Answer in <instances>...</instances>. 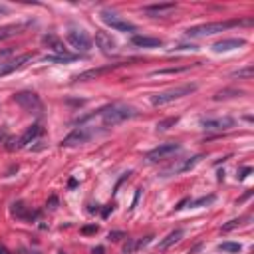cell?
<instances>
[{
    "instance_id": "1",
    "label": "cell",
    "mask_w": 254,
    "mask_h": 254,
    "mask_svg": "<svg viewBox=\"0 0 254 254\" xmlns=\"http://www.w3.org/2000/svg\"><path fill=\"white\" fill-rule=\"evenodd\" d=\"M99 115H101V121L105 127H113L117 123H123L125 119H131L137 115V109L131 107V105H125V103H111V105H105L99 109Z\"/></svg>"
},
{
    "instance_id": "2",
    "label": "cell",
    "mask_w": 254,
    "mask_h": 254,
    "mask_svg": "<svg viewBox=\"0 0 254 254\" xmlns=\"http://www.w3.org/2000/svg\"><path fill=\"white\" fill-rule=\"evenodd\" d=\"M240 24H252V20H226V22H208V24H200V26H192L185 32V36L189 38H202V36H212L218 32H224L228 28L240 26Z\"/></svg>"
},
{
    "instance_id": "3",
    "label": "cell",
    "mask_w": 254,
    "mask_h": 254,
    "mask_svg": "<svg viewBox=\"0 0 254 254\" xmlns=\"http://www.w3.org/2000/svg\"><path fill=\"white\" fill-rule=\"evenodd\" d=\"M196 89H198L196 83H183V85H177V87H171V89H165V91L153 95V97H151V103H153V105H165V103H171V101L181 99V97H185V95H190V93H194Z\"/></svg>"
},
{
    "instance_id": "4",
    "label": "cell",
    "mask_w": 254,
    "mask_h": 254,
    "mask_svg": "<svg viewBox=\"0 0 254 254\" xmlns=\"http://www.w3.org/2000/svg\"><path fill=\"white\" fill-rule=\"evenodd\" d=\"M14 101H16L24 111H28V113L40 115V113L44 111V103H42V99L38 97V93H34V91H20V93H16V95H14Z\"/></svg>"
},
{
    "instance_id": "5",
    "label": "cell",
    "mask_w": 254,
    "mask_h": 254,
    "mask_svg": "<svg viewBox=\"0 0 254 254\" xmlns=\"http://www.w3.org/2000/svg\"><path fill=\"white\" fill-rule=\"evenodd\" d=\"M42 125L40 123H34V125H30L24 133H22V137H18V139H8V143H6V149L8 151H16V149H24V147H28L32 141H36V137H40L42 135Z\"/></svg>"
},
{
    "instance_id": "6",
    "label": "cell",
    "mask_w": 254,
    "mask_h": 254,
    "mask_svg": "<svg viewBox=\"0 0 254 254\" xmlns=\"http://www.w3.org/2000/svg\"><path fill=\"white\" fill-rule=\"evenodd\" d=\"M67 42L71 44V48H75L77 52H89L93 46V40L89 38V34L85 30L79 28H71L67 30Z\"/></svg>"
},
{
    "instance_id": "7",
    "label": "cell",
    "mask_w": 254,
    "mask_h": 254,
    "mask_svg": "<svg viewBox=\"0 0 254 254\" xmlns=\"http://www.w3.org/2000/svg\"><path fill=\"white\" fill-rule=\"evenodd\" d=\"M101 20H103L107 26H111L113 30H117V32H137V26H135V24L123 20V18H121L119 14H115V12L103 10V12H101Z\"/></svg>"
},
{
    "instance_id": "8",
    "label": "cell",
    "mask_w": 254,
    "mask_h": 254,
    "mask_svg": "<svg viewBox=\"0 0 254 254\" xmlns=\"http://www.w3.org/2000/svg\"><path fill=\"white\" fill-rule=\"evenodd\" d=\"M179 151H181V145L179 143H165V145H159L157 149L149 151L145 155V159H147V163H159V161H165V159L173 157Z\"/></svg>"
},
{
    "instance_id": "9",
    "label": "cell",
    "mask_w": 254,
    "mask_h": 254,
    "mask_svg": "<svg viewBox=\"0 0 254 254\" xmlns=\"http://www.w3.org/2000/svg\"><path fill=\"white\" fill-rule=\"evenodd\" d=\"M95 135V131L93 129H89V127H77V129H73L60 145L62 147H75V145H83V143H87L91 137Z\"/></svg>"
},
{
    "instance_id": "10",
    "label": "cell",
    "mask_w": 254,
    "mask_h": 254,
    "mask_svg": "<svg viewBox=\"0 0 254 254\" xmlns=\"http://www.w3.org/2000/svg\"><path fill=\"white\" fill-rule=\"evenodd\" d=\"M129 62H133V60H129ZM129 62H117V64H107V65H103V67L85 69V71H81L79 75H75L73 81H89V79H97V77H101V75L107 73V71H113V69H117V67H121V65H127Z\"/></svg>"
},
{
    "instance_id": "11",
    "label": "cell",
    "mask_w": 254,
    "mask_h": 254,
    "mask_svg": "<svg viewBox=\"0 0 254 254\" xmlns=\"http://www.w3.org/2000/svg\"><path fill=\"white\" fill-rule=\"evenodd\" d=\"M32 58H34V54L26 52V54H20V56L10 58V60H6V62H0V77H4V75H8V73H12V71L24 67L28 62H32Z\"/></svg>"
},
{
    "instance_id": "12",
    "label": "cell",
    "mask_w": 254,
    "mask_h": 254,
    "mask_svg": "<svg viewBox=\"0 0 254 254\" xmlns=\"http://www.w3.org/2000/svg\"><path fill=\"white\" fill-rule=\"evenodd\" d=\"M200 127L204 131H218V133H222V131H228V129L234 127V119L228 117V115H224V117H208V119L200 121Z\"/></svg>"
},
{
    "instance_id": "13",
    "label": "cell",
    "mask_w": 254,
    "mask_h": 254,
    "mask_svg": "<svg viewBox=\"0 0 254 254\" xmlns=\"http://www.w3.org/2000/svg\"><path fill=\"white\" fill-rule=\"evenodd\" d=\"M202 157H204V155H194V157L185 159V161H181V163H177V165H171L169 169H165V171H163V177H171V175H179V173L190 171L194 165H198V163L202 161Z\"/></svg>"
},
{
    "instance_id": "14",
    "label": "cell",
    "mask_w": 254,
    "mask_h": 254,
    "mask_svg": "<svg viewBox=\"0 0 254 254\" xmlns=\"http://www.w3.org/2000/svg\"><path fill=\"white\" fill-rule=\"evenodd\" d=\"M95 46L103 52V54H113L115 52V40L111 38V34L103 32V30H97L95 32Z\"/></svg>"
},
{
    "instance_id": "15",
    "label": "cell",
    "mask_w": 254,
    "mask_h": 254,
    "mask_svg": "<svg viewBox=\"0 0 254 254\" xmlns=\"http://www.w3.org/2000/svg\"><path fill=\"white\" fill-rule=\"evenodd\" d=\"M42 42L54 52V56H69V52H67V48L64 46V42L56 36V34H46L44 38H42Z\"/></svg>"
},
{
    "instance_id": "16",
    "label": "cell",
    "mask_w": 254,
    "mask_h": 254,
    "mask_svg": "<svg viewBox=\"0 0 254 254\" xmlns=\"http://www.w3.org/2000/svg\"><path fill=\"white\" fill-rule=\"evenodd\" d=\"M244 46V40L242 38H224V40H218L212 50L214 52H228V50H234V48H242Z\"/></svg>"
},
{
    "instance_id": "17",
    "label": "cell",
    "mask_w": 254,
    "mask_h": 254,
    "mask_svg": "<svg viewBox=\"0 0 254 254\" xmlns=\"http://www.w3.org/2000/svg\"><path fill=\"white\" fill-rule=\"evenodd\" d=\"M171 10H175V4L173 2H167V4H151V6H145L143 12L157 18V16H167Z\"/></svg>"
},
{
    "instance_id": "18",
    "label": "cell",
    "mask_w": 254,
    "mask_h": 254,
    "mask_svg": "<svg viewBox=\"0 0 254 254\" xmlns=\"http://www.w3.org/2000/svg\"><path fill=\"white\" fill-rule=\"evenodd\" d=\"M131 44L137 48H159V46H163V40L153 38V36H133Z\"/></svg>"
},
{
    "instance_id": "19",
    "label": "cell",
    "mask_w": 254,
    "mask_h": 254,
    "mask_svg": "<svg viewBox=\"0 0 254 254\" xmlns=\"http://www.w3.org/2000/svg\"><path fill=\"white\" fill-rule=\"evenodd\" d=\"M183 236H185V230H183V228H177V230H173V232H169L165 240H161V242H159V248H161V250H167L169 246H173V244H177V242H179V240H181Z\"/></svg>"
},
{
    "instance_id": "20",
    "label": "cell",
    "mask_w": 254,
    "mask_h": 254,
    "mask_svg": "<svg viewBox=\"0 0 254 254\" xmlns=\"http://www.w3.org/2000/svg\"><path fill=\"white\" fill-rule=\"evenodd\" d=\"M24 30V24H8V26H0V42L20 34Z\"/></svg>"
},
{
    "instance_id": "21",
    "label": "cell",
    "mask_w": 254,
    "mask_h": 254,
    "mask_svg": "<svg viewBox=\"0 0 254 254\" xmlns=\"http://www.w3.org/2000/svg\"><path fill=\"white\" fill-rule=\"evenodd\" d=\"M12 214L18 216V218H36L38 216V212H30L24 202H14L12 204Z\"/></svg>"
},
{
    "instance_id": "22",
    "label": "cell",
    "mask_w": 254,
    "mask_h": 254,
    "mask_svg": "<svg viewBox=\"0 0 254 254\" xmlns=\"http://www.w3.org/2000/svg\"><path fill=\"white\" fill-rule=\"evenodd\" d=\"M79 56L75 54H69V56H46L42 62L44 64H64V62H75Z\"/></svg>"
},
{
    "instance_id": "23",
    "label": "cell",
    "mask_w": 254,
    "mask_h": 254,
    "mask_svg": "<svg viewBox=\"0 0 254 254\" xmlns=\"http://www.w3.org/2000/svg\"><path fill=\"white\" fill-rule=\"evenodd\" d=\"M179 123V117L175 115V117H167V119H161L159 123H157V131H167V129H171V127H175Z\"/></svg>"
},
{
    "instance_id": "24",
    "label": "cell",
    "mask_w": 254,
    "mask_h": 254,
    "mask_svg": "<svg viewBox=\"0 0 254 254\" xmlns=\"http://www.w3.org/2000/svg\"><path fill=\"white\" fill-rule=\"evenodd\" d=\"M236 95H244V91L242 89H222L214 95V99L218 101V99H228V97H236Z\"/></svg>"
},
{
    "instance_id": "25",
    "label": "cell",
    "mask_w": 254,
    "mask_h": 254,
    "mask_svg": "<svg viewBox=\"0 0 254 254\" xmlns=\"http://www.w3.org/2000/svg\"><path fill=\"white\" fill-rule=\"evenodd\" d=\"M234 77H238V79H250L252 75H254V69L248 65V67H242V69H238V71H234L232 73Z\"/></svg>"
},
{
    "instance_id": "26",
    "label": "cell",
    "mask_w": 254,
    "mask_h": 254,
    "mask_svg": "<svg viewBox=\"0 0 254 254\" xmlns=\"http://www.w3.org/2000/svg\"><path fill=\"white\" fill-rule=\"evenodd\" d=\"M244 222V218H232V220H228L226 224H222V232H230V230H234V228H238L240 224Z\"/></svg>"
},
{
    "instance_id": "27",
    "label": "cell",
    "mask_w": 254,
    "mask_h": 254,
    "mask_svg": "<svg viewBox=\"0 0 254 254\" xmlns=\"http://www.w3.org/2000/svg\"><path fill=\"white\" fill-rule=\"evenodd\" d=\"M218 250H222V252H238L240 250V244L238 242H220L218 244Z\"/></svg>"
},
{
    "instance_id": "28",
    "label": "cell",
    "mask_w": 254,
    "mask_h": 254,
    "mask_svg": "<svg viewBox=\"0 0 254 254\" xmlns=\"http://www.w3.org/2000/svg\"><path fill=\"white\" fill-rule=\"evenodd\" d=\"M214 194H208V196H200V198H196V200H192L190 202V206H204V204H210V202H214Z\"/></svg>"
},
{
    "instance_id": "29",
    "label": "cell",
    "mask_w": 254,
    "mask_h": 254,
    "mask_svg": "<svg viewBox=\"0 0 254 254\" xmlns=\"http://www.w3.org/2000/svg\"><path fill=\"white\" fill-rule=\"evenodd\" d=\"M137 248H139V240H133V238H129V240L125 242V246H123V252H125V254H133Z\"/></svg>"
},
{
    "instance_id": "30",
    "label": "cell",
    "mask_w": 254,
    "mask_h": 254,
    "mask_svg": "<svg viewBox=\"0 0 254 254\" xmlns=\"http://www.w3.org/2000/svg\"><path fill=\"white\" fill-rule=\"evenodd\" d=\"M185 69H189V67H167V69H155V71H153V75H165V73H181V71H185Z\"/></svg>"
},
{
    "instance_id": "31",
    "label": "cell",
    "mask_w": 254,
    "mask_h": 254,
    "mask_svg": "<svg viewBox=\"0 0 254 254\" xmlns=\"http://www.w3.org/2000/svg\"><path fill=\"white\" fill-rule=\"evenodd\" d=\"M107 238L113 240V242H117V240H121V238H127V234H125L123 230H111V232L107 234Z\"/></svg>"
},
{
    "instance_id": "32",
    "label": "cell",
    "mask_w": 254,
    "mask_h": 254,
    "mask_svg": "<svg viewBox=\"0 0 254 254\" xmlns=\"http://www.w3.org/2000/svg\"><path fill=\"white\" fill-rule=\"evenodd\" d=\"M14 54V48H6V50H0V62H4V58L12 56Z\"/></svg>"
},
{
    "instance_id": "33",
    "label": "cell",
    "mask_w": 254,
    "mask_h": 254,
    "mask_svg": "<svg viewBox=\"0 0 254 254\" xmlns=\"http://www.w3.org/2000/svg\"><path fill=\"white\" fill-rule=\"evenodd\" d=\"M83 234H91V232H97V224H89V226H83L81 228Z\"/></svg>"
},
{
    "instance_id": "34",
    "label": "cell",
    "mask_w": 254,
    "mask_h": 254,
    "mask_svg": "<svg viewBox=\"0 0 254 254\" xmlns=\"http://www.w3.org/2000/svg\"><path fill=\"white\" fill-rule=\"evenodd\" d=\"M56 204H58V198H56V196H52V198L46 202V206H48V208H56Z\"/></svg>"
},
{
    "instance_id": "35",
    "label": "cell",
    "mask_w": 254,
    "mask_h": 254,
    "mask_svg": "<svg viewBox=\"0 0 254 254\" xmlns=\"http://www.w3.org/2000/svg\"><path fill=\"white\" fill-rule=\"evenodd\" d=\"M4 141H8V133L4 127H0V143H4Z\"/></svg>"
},
{
    "instance_id": "36",
    "label": "cell",
    "mask_w": 254,
    "mask_h": 254,
    "mask_svg": "<svg viewBox=\"0 0 254 254\" xmlns=\"http://www.w3.org/2000/svg\"><path fill=\"white\" fill-rule=\"evenodd\" d=\"M250 171H252L250 167H246V169H242V171H240V175H238V179H244V177H248V173H250Z\"/></svg>"
},
{
    "instance_id": "37",
    "label": "cell",
    "mask_w": 254,
    "mask_h": 254,
    "mask_svg": "<svg viewBox=\"0 0 254 254\" xmlns=\"http://www.w3.org/2000/svg\"><path fill=\"white\" fill-rule=\"evenodd\" d=\"M91 254H105V250H103V246H95V248L91 250Z\"/></svg>"
},
{
    "instance_id": "38",
    "label": "cell",
    "mask_w": 254,
    "mask_h": 254,
    "mask_svg": "<svg viewBox=\"0 0 254 254\" xmlns=\"http://www.w3.org/2000/svg\"><path fill=\"white\" fill-rule=\"evenodd\" d=\"M0 254H12V252H10V250H8V248H6V246L0 242Z\"/></svg>"
},
{
    "instance_id": "39",
    "label": "cell",
    "mask_w": 254,
    "mask_h": 254,
    "mask_svg": "<svg viewBox=\"0 0 254 254\" xmlns=\"http://www.w3.org/2000/svg\"><path fill=\"white\" fill-rule=\"evenodd\" d=\"M109 210H113V204H107V206H105V210H103V218L109 214Z\"/></svg>"
},
{
    "instance_id": "40",
    "label": "cell",
    "mask_w": 254,
    "mask_h": 254,
    "mask_svg": "<svg viewBox=\"0 0 254 254\" xmlns=\"http://www.w3.org/2000/svg\"><path fill=\"white\" fill-rule=\"evenodd\" d=\"M58 254H65V252H64V250H60V252H58Z\"/></svg>"
}]
</instances>
